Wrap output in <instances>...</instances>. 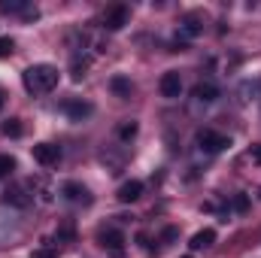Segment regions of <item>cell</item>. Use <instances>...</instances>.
<instances>
[{
	"mask_svg": "<svg viewBox=\"0 0 261 258\" xmlns=\"http://www.w3.org/2000/svg\"><path fill=\"white\" fill-rule=\"evenodd\" d=\"M21 82L31 94H49L58 85V67L52 64H34L21 73Z\"/></svg>",
	"mask_w": 261,
	"mask_h": 258,
	"instance_id": "1",
	"label": "cell"
},
{
	"mask_svg": "<svg viewBox=\"0 0 261 258\" xmlns=\"http://www.w3.org/2000/svg\"><path fill=\"white\" fill-rule=\"evenodd\" d=\"M197 146H200L203 152L216 155V152H222V149H228V146H231V137L216 134V131H200V134H197Z\"/></svg>",
	"mask_w": 261,
	"mask_h": 258,
	"instance_id": "2",
	"label": "cell"
},
{
	"mask_svg": "<svg viewBox=\"0 0 261 258\" xmlns=\"http://www.w3.org/2000/svg\"><path fill=\"white\" fill-rule=\"evenodd\" d=\"M31 152H34V161L43 164V167H55V164L61 161V149H58L55 143H37Z\"/></svg>",
	"mask_w": 261,
	"mask_h": 258,
	"instance_id": "3",
	"label": "cell"
},
{
	"mask_svg": "<svg viewBox=\"0 0 261 258\" xmlns=\"http://www.w3.org/2000/svg\"><path fill=\"white\" fill-rule=\"evenodd\" d=\"M128 18H130V9L125 6V3L110 6L107 15H103V28H107V31H122V28L128 24Z\"/></svg>",
	"mask_w": 261,
	"mask_h": 258,
	"instance_id": "4",
	"label": "cell"
},
{
	"mask_svg": "<svg viewBox=\"0 0 261 258\" xmlns=\"http://www.w3.org/2000/svg\"><path fill=\"white\" fill-rule=\"evenodd\" d=\"M161 94H164L167 100H176V97L182 94V79H179L176 70H167V73L161 76Z\"/></svg>",
	"mask_w": 261,
	"mask_h": 258,
	"instance_id": "5",
	"label": "cell"
},
{
	"mask_svg": "<svg viewBox=\"0 0 261 258\" xmlns=\"http://www.w3.org/2000/svg\"><path fill=\"white\" fill-rule=\"evenodd\" d=\"M97 240H100V246H103V249H110V252L122 255V246H125V234H122V231L107 228V231H100V234H97Z\"/></svg>",
	"mask_w": 261,
	"mask_h": 258,
	"instance_id": "6",
	"label": "cell"
},
{
	"mask_svg": "<svg viewBox=\"0 0 261 258\" xmlns=\"http://www.w3.org/2000/svg\"><path fill=\"white\" fill-rule=\"evenodd\" d=\"M3 203H12V207L24 210V207H31V194L24 192L21 186H6V192H3Z\"/></svg>",
	"mask_w": 261,
	"mask_h": 258,
	"instance_id": "7",
	"label": "cell"
},
{
	"mask_svg": "<svg viewBox=\"0 0 261 258\" xmlns=\"http://www.w3.org/2000/svg\"><path fill=\"white\" fill-rule=\"evenodd\" d=\"M140 194H143V183L140 179H128V183H122L119 186V200L122 203H134V200H140Z\"/></svg>",
	"mask_w": 261,
	"mask_h": 258,
	"instance_id": "8",
	"label": "cell"
},
{
	"mask_svg": "<svg viewBox=\"0 0 261 258\" xmlns=\"http://www.w3.org/2000/svg\"><path fill=\"white\" fill-rule=\"evenodd\" d=\"M64 197L67 200H73V203H91V194L85 186H79V183H64Z\"/></svg>",
	"mask_w": 261,
	"mask_h": 258,
	"instance_id": "9",
	"label": "cell"
},
{
	"mask_svg": "<svg viewBox=\"0 0 261 258\" xmlns=\"http://www.w3.org/2000/svg\"><path fill=\"white\" fill-rule=\"evenodd\" d=\"M252 97H261V79H255V82L246 79V82L237 88V100H240V104H249Z\"/></svg>",
	"mask_w": 261,
	"mask_h": 258,
	"instance_id": "10",
	"label": "cell"
},
{
	"mask_svg": "<svg viewBox=\"0 0 261 258\" xmlns=\"http://www.w3.org/2000/svg\"><path fill=\"white\" fill-rule=\"evenodd\" d=\"M192 94H195V100H200V104H213V100L219 97V88H216L213 82H197Z\"/></svg>",
	"mask_w": 261,
	"mask_h": 258,
	"instance_id": "11",
	"label": "cell"
},
{
	"mask_svg": "<svg viewBox=\"0 0 261 258\" xmlns=\"http://www.w3.org/2000/svg\"><path fill=\"white\" fill-rule=\"evenodd\" d=\"M64 110L70 116V122H82L85 116H91V104H82V100H70Z\"/></svg>",
	"mask_w": 261,
	"mask_h": 258,
	"instance_id": "12",
	"label": "cell"
},
{
	"mask_svg": "<svg viewBox=\"0 0 261 258\" xmlns=\"http://www.w3.org/2000/svg\"><path fill=\"white\" fill-rule=\"evenodd\" d=\"M179 31H182L186 37H197V34L203 31V24H200V15H197V12H192V15H186V18L179 21Z\"/></svg>",
	"mask_w": 261,
	"mask_h": 258,
	"instance_id": "13",
	"label": "cell"
},
{
	"mask_svg": "<svg viewBox=\"0 0 261 258\" xmlns=\"http://www.w3.org/2000/svg\"><path fill=\"white\" fill-rule=\"evenodd\" d=\"M216 243V231L213 228H203V231H197L195 237H192V249H206V246H213Z\"/></svg>",
	"mask_w": 261,
	"mask_h": 258,
	"instance_id": "14",
	"label": "cell"
},
{
	"mask_svg": "<svg viewBox=\"0 0 261 258\" xmlns=\"http://www.w3.org/2000/svg\"><path fill=\"white\" fill-rule=\"evenodd\" d=\"M110 88H113L119 97H130V91H134L130 79H125V76H113V79H110Z\"/></svg>",
	"mask_w": 261,
	"mask_h": 258,
	"instance_id": "15",
	"label": "cell"
},
{
	"mask_svg": "<svg viewBox=\"0 0 261 258\" xmlns=\"http://www.w3.org/2000/svg\"><path fill=\"white\" fill-rule=\"evenodd\" d=\"M0 134H3V137H18V134H21V125H18V119H6V122L0 125Z\"/></svg>",
	"mask_w": 261,
	"mask_h": 258,
	"instance_id": "16",
	"label": "cell"
},
{
	"mask_svg": "<svg viewBox=\"0 0 261 258\" xmlns=\"http://www.w3.org/2000/svg\"><path fill=\"white\" fill-rule=\"evenodd\" d=\"M21 9H28L24 0H0V12H21Z\"/></svg>",
	"mask_w": 261,
	"mask_h": 258,
	"instance_id": "17",
	"label": "cell"
},
{
	"mask_svg": "<svg viewBox=\"0 0 261 258\" xmlns=\"http://www.w3.org/2000/svg\"><path fill=\"white\" fill-rule=\"evenodd\" d=\"M70 70H73V79H82L85 76V70H88V58H73V64H70Z\"/></svg>",
	"mask_w": 261,
	"mask_h": 258,
	"instance_id": "18",
	"label": "cell"
},
{
	"mask_svg": "<svg viewBox=\"0 0 261 258\" xmlns=\"http://www.w3.org/2000/svg\"><path fill=\"white\" fill-rule=\"evenodd\" d=\"M15 170V158L12 155H0V176H9Z\"/></svg>",
	"mask_w": 261,
	"mask_h": 258,
	"instance_id": "19",
	"label": "cell"
},
{
	"mask_svg": "<svg viewBox=\"0 0 261 258\" xmlns=\"http://www.w3.org/2000/svg\"><path fill=\"white\" fill-rule=\"evenodd\" d=\"M119 137H122V140H134V137H137V122H125V125L119 128Z\"/></svg>",
	"mask_w": 261,
	"mask_h": 258,
	"instance_id": "20",
	"label": "cell"
},
{
	"mask_svg": "<svg viewBox=\"0 0 261 258\" xmlns=\"http://www.w3.org/2000/svg\"><path fill=\"white\" fill-rule=\"evenodd\" d=\"M12 49H15V43H12L9 37H0V58H6V55H12Z\"/></svg>",
	"mask_w": 261,
	"mask_h": 258,
	"instance_id": "21",
	"label": "cell"
},
{
	"mask_svg": "<svg viewBox=\"0 0 261 258\" xmlns=\"http://www.w3.org/2000/svg\"><path fill=\"white\" fill-rule=\"evenodd\" d=\"M234 210H237V213H246V210H249V197H246V194H237V197H234Z\"/></svg>",
	"mask_w": 261,
	"mask_h": 258,
	"instance_id": "22",
	"label": "cell"
},
{
	"mask_svg": "<svg viewBox=\"0 0 261 258\" xmlns=\"http://www.w3.org/2000/svg\"><path fill=\"white\" fill-rule=\"evenodd\" d=\"M34 258H58V249H49V246H43V249H37Z\"/></svg>",
	"mask_w": 261,
	"mask_h": 258,
	"instance_id": "23",
	"label": "cell"
},
{
	"mask_svg": "<svg viewBox=\"0 0 261 258\" xmlns=\"http://www.w3.org/2000/svg\"><path fill=\"white\" fill-rule=\"evenodd\" d=\"M164 240H176V228H167L164 231Z\"/></svg>",
	"mask_w": 261,
	"mask_h": 258,
	"instance_id": "24",
	"label": "cell"
},
{
	"mask_svg": "<svg viewBox=\"0 0 261 258\" xmlns=\"http://www.w3.org/2000/svg\"><path fill=\"white\" fill-rule=\"evenodd\" d=\"M252 158H255V161L261 164V146H255V149H252Z\"/></svg>",
	"mask_w": 261,
	"mask_h": 258,
	"instance_id": "25",
	"label": "cell"
},
{
	"mask_svg": "<svg viewBox=\"0 0 261 258\" xmlns=\"http://www.w3.org/2000/svg\"><path fill=\"white\" fill-rule=\"evenodd\" d=\"M3 100H6V91H3V85H0V110H3Z\"/></svg>",
	"mask_w": 261,
	"mask_h": 258,
	"instance_id": "26",
	"label": "cell"
},
{
	"mask_svg": "<svg viewBox=\"0 0 261 258\" xmlns=\"http://www.w3.org/2000/svg\"><path fill=\"white\" fill-rule=\"evenodd\" d=\"M182 258H192V255H182Z\"/></svg>",
	"mask_w": 261,
	"mask_h": 258,
	"instance_id": "27",
	"label": "cell"
},
{
	"mask_svg": "<svg viewBox=\"0 0 261 258\" xmlns=\"http://www.w3.org/2000/svg\"><path fill=\"white\" fill-rule=\"evenodd\" d=\"M258 194H261V189H258Z\"/></svg>",
	"mask_w": 261,
	"mask_h": 258,
	"instance_id": "28",
	"label": "cell"
}]
</instances>
